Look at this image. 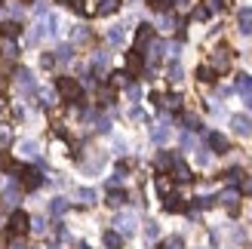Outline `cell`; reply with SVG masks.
Wrapping results in <instances>:
<instances>
[{"label":"cell","mask_w":252,"mask_h":249,"mask_svg":"<svg viewBox=\"0 0 252 249\" xmlns=\"http://www.w3.org/2000/svg\"><path fill=\"white\" fill-rule=\"evenodd\" d=\"M56 90H59V95L65 98V102H83V90H80V83L74 77H59Z\"/></svg>","instance_id":"1"},{"label":"cell","mask_w":252,"mask_h":249,"mask_svg":"<svg viewBox=\"0 0 252 249\" xmlns=\"http://www.w3.org/2000/svg\"><path fill=\"white\" fill-rule=\"evenodd\" d=\"M19 185H22L25 191H34V188H40V185H43L40 169H34V166H19Z\"/></svg>","instance_id":"2"},{"label":"cell","mask_w":252,"mask_h":249,"mask_svg":"<svg viewBox=\"0 0 252 249\" xmlns=\"http://www.w3.org/2000/svg\"><path fill=\"white\" fill-rule=\"evenodd\" d=\"M9 234H12V237H22V234H28V228H31V218L28 216H25L22 213V209H16V213H12L9 216Z\"/></svg>","instance_id":"3"},{"label":"cell","mask_w":252,"mask_h":249,"mask_svg":"<svg viewBox=\"0 0 252 249\" xmlns=\"http://www.w3.org/2000/svg\"><path fill=\"white\" fill-rule=\"evenodd\" d=\"M209 68L216 71V74H221V71H228V68H231V53H228V46H219L216 53H212Z\"/></svg>","instance_id":"4"},{"label":"cell","mask_w":252,"mask_h":249,"mask_svg":"<svg viewBox=\"0 0 252 249\" xmlns=\"http://www.w3.org/2000/svg\"><path fill=\"white\" fill-rule=\"evenodd\" d=\"M151 102H154L157 108H166V111H179L182 108V98L179 95H160V93H154V95H151Z\"/></svg>","instance_id":"5"},{"label":"cell","mask_w":252,"mask_h":249,"mask_svg":"<svg viewBox=\"0 0 252 249\" xmlns=\"http://www.w3.org/2000/svg\"><path fill=\"white\" fill-rule=\"evenodd\" d=\"M142 68H145V59H142L138 49H132V53L126 56V74H142Z\"/></svg>","instance_id":"6"},{"label":"cell","mask_w":252,"mask_h":249,"mask_svg":"<svg viewBox=\"0 0 252 249\" xmlns=\"http://www.w3.org/2000/svg\"><path fill=\"white\" fill-rule=\"evenodd\" d=\"M209 145L216 148V154H228V151H231V142L224 139L221 132H209Z\"/></svg>","instance_id":"7"},{"label":"cell","mask_w":252,"mask_h":249,"mask_svg":"<svg viewBox=\"0 0 252 249\" xmlns=\"http://www.w3.org/2000/svg\"><path fill=\"white\" fill-rule=\"evenodd\" d=\"M163 209H166V213H182L185 200H182L179 194H166V197H163Z\"/></svg>","instance_id":"8"},{"label":"cell","mask_w":252,"mask_h":249,"mask_svg":"<svg viewBox=\"0 0 252 249\" xmlns=\"http://www.w3.org/2000/svg\"><path fill=\"white\" fill-rule=\"evenodd\" d=\"M151 40H154V28H151V25H142V28L135 31V49L145 46V43H151Z\"/></svg>","instance_id":"9"},{"label":"cell","mask_w":252,"mask_h":249,"mask_svg":"<svg viewBox=\"0 0 252 249\" xmlns=\"http://www.w3.org/2000/svg\"><path fill=\"white\" fill-rule=\"evenodd\" d=\"M123 0H102V3L95 6V16H111V12H117L120 9Z\"/></svg>","instance_id":"10"},{"label":"cell","mask_w":252,"mask_h":249,"mask_svg":"<svg viewBox=\"0 0 252 249\" xmlns=\"http://www.w3.org/2000/svg\"><path fill=\"white\" fill-rule=\"evenodd\" d=\"M172 179L175 182H191V169H188L182 160H175V163H172Z\"/></svg>","instance_id":"11"},{"label":"cell","mask_w":252,"mask_h":249,"mask_svg":"<svg viewBox=\"0 0 252 249\" xmlns=\"http://www.w3.org/2000/svg\"><path fill=\"white\" fill-rule=\"evenodd\" d=\"M209 16H212V6H209V3H197L194 12H191V19H194V22H206Z\"/></svg>","instance_id":"12"},{"label":"cell","mask_w":252,"mask_h":249,"mask_svg":"<svg viewBox=\"0 0 252 249\" xmlns=\"http://www.w3.org/2000/svg\"><path fill=\"white\" fill-rule=\"evenodd\" d=\"M216 77H219V74L212 71L209 65H200V68H197V80H200V83H216Z\"/></svg>","instance_id":"13"},{"label":"cell","mask_w":252,"mask_h":249,"mask_svg":"<svg viewBox=\"0 0 252 249\" xmlns=\"http://www.w3.org/2000/svg\"><path fill=\"white\" fill-rule=\"evenodd\" d=\"M0 34H3L6 40H9V37H19L22 34V25L19 22H3V25H0Z\"/></svg>","instance_id":"14"},{"label":"cell","mask_w":252,"mask_h":249,"mask_svg":"<svg viewBox=\"0 0 252 249\" xmlns=\"http://www.w3.org/2000/svg\"><path fill=\"white\" fill-rule=\"evenodd\" d=\"M105 246L108 249H123V237L117 231H105Z\"/></svg>","instance_id":"15"},{"label":"cell","mask_w":252,"mask_h":249,"mask_svg":"<svg viewBox=\"0 0 252 249\" xmlns=\"http://www.w3.org/2000/svg\"><path fill=\"white\" fill-rule=\"evenodd\" d=\"M172 163H175V157H172V154H166V151H163V154H157V169H160V172L172 169Z\"/></svg>","instance_id":"16"},{"label":"cell","mask_w":252,"mask_h":249,"mask_svg":"<svg viewBox=\"0 0 252 249\" xmlns=\"http://www.w3.org/2000/svg\"><path fill=\"white\" fill-rule=\"evenodd\" d=\"M105 203L117 209V206H123V203H126V194H123V191H108V200H105Z\"/></svg>","instance_id":"17"},{"label":"cell","mask_w":252,"mask_h":249,"mask_svg":"<svg viewBox=\"0 0 252 249\" xmlns=\"http://www.w3.org/2000/svg\"><path fill=\"white\" fill-rule=\"evenodd\" d=\"M240 31L243 34H252V9H243L240 12Z\"/></svg>","instance_id":"18"},{"label":"cell","mask_w":252,"mask_h":249,"mask_svg":"<svg viewBox=\"0 0 252 249\" xmlns=\"http://www.w3.org/2000/svg\"><path fill=\"white\" fill-rule=\"evenodd\" d=\"M234 129L240 132V135H249V132H252V123H249L246 117H234Z\"/></svg>","instance_id":"19"},{"label":"cell","mask_w":252,"mask_h":249,"mask_svg":"<svg viewBox=\"0 0 252 249\" xmlns=\"http://www.w3.org/2000/svg\"><path fill=\"white\" fill-rule=\"evenodd\" d=\"M126 83H129V74H126V71L111 74V90H117V86H126Z\"/></svg>","instance_id":"20"},{"label":"cell","mask_w":252,"mask_h":249,"mask_svg":"<svg viewBox=\"0 0 252 249\" xmlns=\"http://www.w3.org/2000/svg\"><path fill=\"white\" fill-rule=\"evenodd\" d=\"M157 191L166 197V194H172V179H166V176H157Z\"/></svg>","instance_id":"21"},{"label":"cell","mask_w":252,"mask_h":249,"mask_svg":"<svg viewBox=\"0 0 252 249\" xmlns=\"http://www.w3.org/2000/svg\"><path fill=\"white\" fill-rule=\"evenodd\" d=\"M0 56H3V59H19V46L16 43H3V49H0Z\"/></svg>","instance_id":"22"},{"label":"cell","mask_w":252,"mask_h":249,"mask_svg":"<svg viewBox=\"0 0 252 249\" xmlns=\"http://www.w3.org/2000/svg\"><path fill=\"white\" fill-rule=\"evenodd\" d=\"M0 169H3V172H12V169H16L12 157H9V154H3V151H0Z\"/></svg>","instance_id":"23"},{"label":"cell","mask_w":252,"mask_h":249,"mask_svg":"<svg viewBox=\"0 0 252 249\" xmlns=\"http://www.w3.org/2000/svg\"><path fill=\"white\" fill-rule=\"evenodd\" d=\"M240 194L243 197H252V176H243L240 179Z\"/></svg>","instance_id":"24"},{"label":"cell","mask_w":252,"mask_h":249,"mask_svg":"<svg viewBox=\"0 0 252 249\" xmlns=\"http://www.w3.org/2000/svg\"><path fill=\"white\" fill-rule=\"evenodd\" d=\"M114 102V90H102L98 93V105H111Z\"/></svg>","instance_id":"25"},{"label":"cell","mask_w":252,"mask_h":249,"mask_svg":"<svg viewBox=\"0 0 252 249\" xmlns=\"http://www.w3.org/2000/svg\"><path fill=\"white\" fill-rule=\"evenodd\" d=\"M169 80H182V68H179V65L169 68Z\"/></svg>","instance_id":"26"},{"label":"cell","mask_w":252,"mask_h":249,"mask_svg":"<svg viewBox=\"0 0 252 249\" xmlns=\"http://www.w3.org/2000/svg\"><path fill=\"white\" fill-rule=\"evenodd\" d=\"M6 90H9V83H6V74H0V95H6Z\"/></svg>","instance_id":"27"},{"label":"cell","mask_w":252,"mask_h":249,"mask_svg":"<svg viewBox=\"0 0 252 249\" xmlns=\"http://www.w3.org/2000/svg\"><path fill=\"white\" fill-rule=\"evenodd\" d=\"M175 3H179V6H188V0H175Z\"/></svg>","instance_id":"28"},{"label":"cell","mask_w":252,"mask_h":249,"mask_svg":"<svg viewBox=\"0 0 252 249\" xmlns=\"http://www.w3.org/2000/svg\"><path fill=\"white\" fill-rule=\"evenodd\" d=\"M59 3H74V0H59Z\"/></svg>","instance_id":"29"},{"label":"cell","mask_w":252,"mask_h":249,"mask_svg":"<svg viewBox=\"0 0 252 249\" xmlns=\"http://www.w3.org/2000/svg\"><path fill=\"white\" fill-rule=\"evenodd\" d=\"M77 249H90V246H77Z\"/></svg>","instance_id":"30"},{"label":"cell","mask_w":252,"mask_h":249,"mask_svg":"<svg viewBox=\"0 0 252 249\" xmlns=\"http://www.w3.org/2000/svg\"><path fill=\"white\" fill-rule=\"evenodd\" d=\"M151 3H154V0H151Z\"/></svg>","instance_id":"31"}]
</instances>
